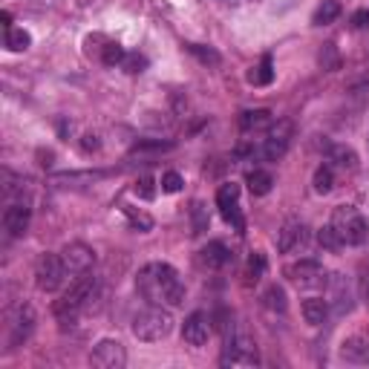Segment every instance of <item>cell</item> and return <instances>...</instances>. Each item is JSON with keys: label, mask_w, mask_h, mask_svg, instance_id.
Instances as JSON below:
<instances>
[{"label": "cell", "mask_w": 369, "mask_h": 369, "mask_svg": "<svg viewBox=\"0 0 369 369\" xmlns=\"http://www.w3.org/2000/svg\"><path fill=\"white\" fill-rule=\"evenodd\" d=\"M263 306L269 309V312H286V291H283V286H269L266 291H263Z\"/></svg>", "instance_id": "29"}, {"label": "cell", "mask_w": 369, "mask_h": 369, "mask_svg": "<svg viewBox=\"0 0 369 369\" xmlns=\"http://www.w3.org/2000/svg\"><path fill=\"white\" fill-rule=\"evenodd\" d=\"M260 363V352H257V344L245 335H231L226 338L223 346V366H257Z\"/></svg>", "instance_id": "7"}, {"label": "cell", "mask_w": 369, "mask_h": 369, "mask_svg": "<svg viewBox=\"0 0 369 369\" xmlns=\"http://www.w3.org/2000/svg\"><path fill=\"white\" fill-rule=\"evenodd\" d=\"M107 176L110 170H69V173H55L52 182L58 188H87V184H95Z\"/></svg>", "instance_id": "17"}, {"label": "cell", "mask_w": 369, "mask_h": 369, "mask_svg": "<svg viewBox=\"0 0 369 369\" xmlns=\"http://www.w3.org/2000/svg\"><path fill=\"white\" fill-rule=\"evenodd\" d=\"M0 20H4V26H6V29H12V15H9V12L0 15Z\"/></svg>", "instance_id": "41"}, {"label": "cell", "mask_w": 369, "mask_h": 369, "mask_svg": "<svg viewBox=\"0 0 369 369\" xmlns=\"http://www.w3.org/2000/svg\"><path fill=\"white\" fill-rule=\"evenodd\" d=\"M95 298V274L87 271V274H78L76 283H72L66 291H64V298L55 300V317L61 320V326H76L78 315L90 306V300Z\"/></svg>", "instance_id": "2"}, {"label": "cell", "mask_w": 369, "mask_h": 369, "mask_svg": "<svg viewBox=\"0 0 369 369\" xmlns=\"http://www.w3.org/2000/svg\"><path fill=\"white\" fill-rule=\"evenodd\" d=\"M170 332H173V315H170V309H165L159 303H151L133 317V335L144 344H156V341L168 338Z\"/></svg>", "instance_id": "3"}, {"label": "cell", "mask_w": 369, "mask_h": 369, "mask_svg": "<svg viewBox=\"0 0 369 369\" xmlns=\"http://www.w3.org/2000/svg\"><path fill=\"white\" fill-rule=\"evenodd\" d=\"M352 26H355V29H366V26H369V9H358V12L352 15Z\"/></svg>", "instance_id": "40"}, {"label": "cell", "mask_w": 369, "mask_h": 369, "mask_svg": "<svg viewBox=\"0 0 369 369\" xmlns=\"http://www.w3.org/2000/svg\"><path fill=\"white\" fill-rule=\"evenodd\" d=\"M300 312H303V317H306L309 326H323L332 309H329V303L323 298H306L303 306H300Z\"/></svg>", "instance_id": "22"}, {"label": "cell", "mask_w": 369, "mask_h": 369, "mask_svg": "<svg viewBox=\"0 0 369 369\" xmlns=\"http://www.w3.org/2000/svg\"><path fill=\"white\" fill-rule=\"evenodd\" d=\"M338 15H341V4H338V0H323V4L315 9V15H312V23L315 26H329V23L338 20Z\"/></svg>", "instance_id": "25"}, {"label": "cell", "mask_w": 369, "mask_h": 369, "mask_svg": "<svg viewBox=\"0 0 369 369\" xmlns=\"http://www.w3.org/2000/svg\"><path fill=\"white\" fill-rule=\"evenodd\" d=\"M269 269V260H266V254L263 251H254L248 257V266H245V283H257V280H263Z\"/></svg>", "instance_id": "27"}, {"label": "cell", "mask_w": 369, "mask_h": 369, "mask_svg": "<svg viewBox=\"0 0 369 369\" xmlns=\"http://www.w3.org/2000/svg\"><path fill=\"white\" fill-rule=\"evenodd\" d=\"M326 165L352 173L358 168V153L346 144H326Z\"/></svg>", "instance_id": "18"}, {"label": "cell", "mask_w": 369, "mask_h": 369, "mask_svg": "<svg viewBox=\"0 0 369 369\" xmlns=\"http://www.w3.org/2000/svg\"><path fill=\"white\" fill-rule=\"evenodd\" d=\"M136 291L147 303L159 306H179L184 300V286L179 280V271L168 263H147L136 274Z\"/></svg>", "instance_id": "1"}, {"label": "cell", "mask_w": 369, "mask_h": 369, "mask_svg": "<svg viewBox=\"0 0 369 369\" xmlns=\"http://www.w3.org/2000/svg\"><path fill=\"white\" fill-rule=\"evenodd\" d=\"M306 242H309V228L303 223H298V219H288V223L277 231V251L280 254H294Z\"/></svg>", "instance_id": "14"}, {"label": "cell", "mask_w": 369, "mask_h": 369, "mask_svg": "<svg viewBox=\"0 0 369 369\" xmlns=\"http://www.w3.org/2000/svg\"><path fill=\"white\" fill-rule=\"evenodd\" d=\"M291 136H294V124L288 119H280L277 124H271L263 144H260V159H266V162L283 159L286 151H288V144H291Z\"/></svg>", "instance_id": "6"}, {"label": "cell", "mask_w": 369, "mask_h": 369, "mask_svg": "<svg viewBox=\"0 0 369 369\" xmlns=\"http://www.w3.org/2000/svg\"><path fill=\"white\" fill-rule=\"evenodd\" d=\"M124 58H127V52H124V47L116 44V41H110V44L104 47V52H101V61H104L107 66H122Z\"/></svg>", "instance_id": "33"}, {"label": "cell", "mask_w": 369, "mask_h": 369, "mask_svg": "<svg viewBox=\"0 0 369 369\" xmlns=\"http://www.w3.org/2000/svg\"><path fill=\"white\" fill-rule=\"evenodd\" d=\"M61 263H64L66 274H72V277L87 274L95 266V251L90 245H84V242H69L61 251Z\"/></svg>", "instance_id": "11"}, {"label": "cell", "mask_w": 369, "mask_h": 369, "mask_svg": "<svg viewBox=\"0 0 369 369\" xmlns=\"http://www.w3.org/2000/svg\"><path fill=\"white\" fill-rule=\"evenodd\" d=\"M98 147H101L98 133H87V136H84V141H81V151H84V153H93V151H98Z\"/></svg>", "instance_id": "39"}, {"label": "cell", "mask_w": 369, "mask_h": 369, "mask_svg": "<svg viewBox=\"0 0 369 369\" xmlns=\"http://www.w3.org/2000/svg\"><path fill=\"white\" fill-rule=\"evenodd\" d=\"M90 363L98 369H122L127 363V349L122 341L113 338H104L95 344V349L90 352Z\"/></svg>", "instance_id": "12"}, {"label": "cell", "mask_w": 369, "mask_h": 369, "mask_svg": "<svg viewBox=\"0 0 369 369\" xmlns=\"http://www.w3.org/2000/svg\"><path fill=\"white\" fill-rule=\"evenodd\" d=\"M248 84L251 87H269L274 81V64H271V55H266L260 64H257L251 72H248Z\"/></svg>", "instance_id": "24"}, {"label": "cell", "mask_w": 369, "mask_h": 369, "mask_svg": "<svg viewBox=\"0 0 369 369\" xmlns=\"http://www.w3.org/2000/svg\"><path fill=\"white\" fill-rule=\"evenodd\" d=\"M191 223H194V234H202V231H208V208L202 205V202H194L191 205Z\"/></svg>", "instance_id": "34"}, {"label": "cell", "mask_w": 369, "mask_h": 369, "mask_svg": "<svg viewBox=\"0 0 369 369\" xmlns=\"http://www.w3.org/2000/svg\"><path fill=\"white\" fill-rule=\"evenodd\" d=\"M122 69L127 72V76H139V72L147 69V58L141 52H127V58L122 61Z\"/></svg>", "instance_id": "36"}, {"label": "cell", "mask_w": 369, "mask_h": 369, "mask_svg": "<svg viewBox=\"0 0 369 369\" xmlns=\"http://www.w3.org/2000/svg\"><path fill=\"white\" fill-rule=\"evenodd\" d=\"M341 358L346 363H369V341L361 335H352L341 344Z\"/></svg>", "instance_id": "20"}, {"label": "cell", "mask_w": 369, "mask_h": 369, "mask_svg": "<svg viewBox=\"0 0 369 369\" xmlns=\"http://www.w3.org/2000/svg\"><path fill=\"white\" fill-rule=\"evenodd\" d=\"M231 260H234V251H231L223 240H213V242H208V245L199 251V263H202L205 269H211V271L226 269Z\"/></svg>", "instance_id": "16"}, {"label": "cell", "mask_w": 369, "mask_h": 369, "mask_svg": "<svg viewBox=\"0 0 369 369\" xmlns=\"http://www.w3.org/2000/svg\"><path fill=\"white\" fill-rule=\"evenodd\" d=\"M286 277L300 286V288H317V286H326V269L320 260H312V257H306V260H298L291 263L286 269Z\"/></svg>", "instance_id": "9"}, {"label": "cell", "mask_w": 369, "mask_h": 369, "mask_svg": "<svg viewBox=\"0 0 369 369\" xmlns=\"http://www.w3.org/2000/svg\"><path fill=\"white\" fill-rule=\"evenodd\" d=\"M188 52H191V55H197L202 64H211V66H216L219 61H223V58H219V52H216V49H211V47H202V44H188Z\"/></svg>", "instance_id": "37"}, {"label": "cell", "mask_w": 369, "mask_h": 369, "mask_svg": "<svg viewBox=\"0 0 369 369\" xmlns=\"http://www.w3.org/2000/svg\"><path fill=\"white\" fill-rule=\"evenodd\" d=\"M245 184H248V191H251L254 197H266V194H271V188H274V176H271L269 170H263V168H254V170H248Z\"/></svg>", "instance_id": "23"}, {"label": "cell", "mask_w": 369, "mask_h": 369, "mask_svg": "<svg viewBox=\"0 0 369 369\" xmlns=\"http://www.w3.org/2000/svg\"><path fill=\"white\" fill-rule=\"evenodd\" d=\"M274 124V116L269 110H245L240 116V127L242 133H257V130H269Z\"/></svg>", "instance_id": "21"}, {"label": "cell", "mask_w": 369, "mask_h": 369, "mask_svg": "<svg viewBox=\"0 0 369 369\" xmlns=\"http://www.w3.org/2000/svg\"><path fill=\"white\" fill-rule=\"evenodd\" d=\"M213 320L205 315V312H194V315H188L184 317V323H182V341L188 344V346H205L208 344V338H211V326Z\"/></svg>", "instance_id": "13"}, {"label": "cell", "mask_w": 369, "mask_h": 369, "mask_svg": "<svg viewBox=\"0 0 369 369\" xmlns=\"http://www.w3.org/2000/svg\"><path fill=\"white\" fill-rule=\"evenodd\" d=\"M312 188H315V194L326 197L332 188H335V168L320 165V168L315 170V176H312Z\"/></svg>", "instance_id": "26"}, {"label": "cell", "mask_w": 369, "mask_h": 369, "mask_svg": "<svg viewBox=\"0 0 369 369\" xmlns=\"http://www.w3.org/2000/svg\"><path fill=\"white\" fill-rule=\"evenodd\" d=\"M317 242H320V248H326V251H341L346 242H344V237L338 234V228L335 226H323L320 231H317Z\"/></svg>", "instance_id": "28"}, {"label": "cell", "mask_w": 369, "mask_h": 369, "mask_svg": "<svg viewBox=\"0 0 369 369\" xmlns=\"http://www.w3.org/2000/svg\"><path fill=\"white\" fill-rule=\"evenodd\" d=\"M182 184H184V179H182L176 170L162 173V191H165V194H179V191H182Z\"/></svg>", "instance_id": "38"}, {"label": "cell", "mask_w": 369, "mask_h": 369, "mask_svg": "<svg viewBox=\"0 0 369 369\" xmlns=\"http://www.w3.org/2000/svg\"><path fill=\"white\" fill-rule=\"evenodd\" d=\"M29 44H32V35L26 32V29H6V47H9V52H23V49H29Z\"/></svg>", "instance_id": "30"}, {"label": "cell", "mask_w": 369, "mask_h": 369, "mask_svg": "<svg viewBox=\"0 0 369 369\" xmlns=\"http://www.w3.org/2000/svg\"><path fill=\"white\" fill-rule=\"evenodd\" d=\"M317 61H320V69H326V72H335V69L341 66V55H338V47H335V44H323V49H320Z\"/></svg>", "instance_id": "32"}, {"label": "cell", "mask_w": 369, "mask_h": 369, "mask_svg": "<svg viewBox=\"0 0 369 369\" xmlns=\"http://www.w3.org/2000/svg\"><path fill=\"white\" fill-rule=\"evenodd\" d=\"M366 147H369V133H366Z\"/></svg>", "instance_id": "42"}, {"label": "cell", "mask_w": 369, "mask_h": 369, "mask_svg": "<svg viewBox=\"0 0 369 369\" xmlns=\"http://www.w3.org/2000/svg\"><path fill=\"white\" fill-rule=\"evenodd\" d=\"M12 346L15 344H20V341H26L29 338V332H32V326H35V312H32V306H18V312H15V317H12Z\"/></svg>", "instance_id": "19"}, {"label": "cell", "mask_w": 369, "mask_h": 369, "mask_svg": "<svg viewBox=\"0 0 369 369\" xmlns=\"http://www.w3.org/2000/svg\"><path fill=\"white\" fill-rule=\"evenodd\" d=\"M29 219H32V208L26 202H12L4 211V228L9 237H23L29 231Z\"/></svg>", "instance_id": "15"}, {"label": "cell", "mask_w": 369, "mask_h": 369, "mask_svg": "<svg viewBox=\"0 0 369 369\" xmlns=\"http://www.w3.org/2000/svg\"><path fill=\"white\" fill-rule=\"evenodd\" d=\"M64 274H66V269L61 263V254L44 251L38 260H35V286H38L41 291H47V294H52V291L61 288Z\"/></svg>", "instance_id": "5"}, {"label": "cell", "mask_w": 369, "mask_h": 369, "mask_svg": "<svg viewBox=\"0 0 369 369\" xmlns=\"http://www.w3.org/2000/svg\"><path fill=\"white\" fill-rule=\"evenodd\" d=\"M122 211H124V216L130 219L133 228H139V231H151V228H153V216H151V213L136 211V208H130V205H122Z\"/></svg>", "instance_id": "31"}, {"label": "cell", "mask_w": 369, "mask_h": 369, "mask_svg": "<svg viewBox=\"0 0 369 369\" xmlns=\"http://www.w3.org/2000/svg\"><path fill=\"white\" fill-rule=\"evenodd\" d=\"M216 208H219V213H223L226 223L234 226V228L242 234L245 223H242V213H240V184H237V182L219 184V191H216Z\"/></svg>", "instance_id": "10"}, {"label": "cell", "mask_w": 369, "mask_h": 369, "mask_svg": "<svg viewBox=\"0 0 369 369\" xmlns=\"http://www.w3.org/2000/svg\"><path fill=\"white\" fill-rule=\"evenodd\" d=\"M133 194H136L139 199H144V202H151V199L156 197V182H153L151 176H141V179H136V184H133Z\"/></svg>", "instance_id": "35"}, {"label": "cell", "mask_w": 369, "mask_h": 369, "mask_svg": "<svg viewBox=\"0 0 369 369\" xmlns=\"http://www.w3.org/2000/svg\"><path fill=\"white\" fill-rule=\"evenodd\" d=\"M352 300L355 298H352V286H349L346 274H329L326 277V303H329V309L338 317H344V315L352 312V306H355Z\"/></svg>", "instance_id": "8"}, {"label": "cell", "mask_w": 369, "mask_h": 369, "mask_svg": "<svg viewBox=\"0 0 369 369\" xmlns=\"http://www.w3.org/2000/svg\"><path fill=\"white\" fill-rule=\"evenodd\" d=\"M332 226L338 228L346 245H366L369 242V219L358 213L352 205H341L332 213Z\"/></svg>", "instance_id": "4"}]
</instances>
